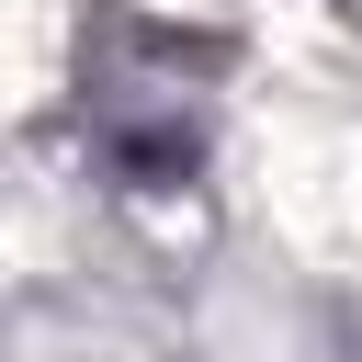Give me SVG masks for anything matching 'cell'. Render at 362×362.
Segmentation results:
<instances>
[{"label": "cell", "mask_w": 362, "mask_h": 362, "mask_svg": "<svg viewBox=\"0 0 362 362\" xmlns=\"http://www.w3.org/2000/svg\"><path fill=\"white\" fill-rule=\"evenodd\" d=\"M249 181L305 260H362V79H272L249 113Z\"/></svg>", "instance_id": "cell-1"}, {"label": "cell", "mask_w": 362, "mask_h": 362, "mask_svg": "<svg viewBox=\"0 0 362 362\" xmlns=\"http://www.w3.org/2000/svg\"><path fill=\"white\" fill-rule=\"evenodd\" d=\"M68 68V11L57 0H0V113L45 102Z\"/></svg>", "instance_id": "cell-2"}]
</instances>
